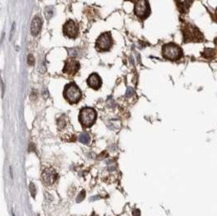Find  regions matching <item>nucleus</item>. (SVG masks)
I'll list each match as a JSON object with an SVG mask.
<instances>
[{"mask_svg":"<svg viewBox=\"0 0 217 216\" xmlns=\"http://www.w3.org/2000/svg\"><path fill=\"white\" fill-rule=\"evenodd\" d=\"M97 113H96L95 109L91 107H84L80 110L79 113V121L83 127H90L94 124Z\"/></svg>","mask_w":217,"mask_h":216,"instance_id":"obj_1","label":"nucleus"},{"mask_svg":"<svg viewBox=\"0 0 217 216\" xmlns=\"http://www.w3.org/2000/svg\"><path fill=\"white\" fill-rule=\"evenodd\" d=\"M162 54H163V57L165 59L175 61V60L181 58L182 50H181L179 46L174 44V43H168V44L164 45L163 48H162Z\"/></svg>","mask_w":217,"mask_h":216,"instance_id":"obj_2","label":"nucleus"},{"mask_svg":"<svg viewBox=\"0 0 217 216\" xmlns=\"http://www.w3.org/2000/svg\"><path fill=\"white\" fill-rule=\"evenodd\" d=\"M64 97L71 104L77 103L81 98V91L75 83H69L64 88Z\"/></svg>","mask_w":217,"mask_h":216,"instance_id":"obj_3","label":"nucleus"},{"mask_svg":"<svg viewBox=\"0 0 217 216\" xmlns=\"http://www.w3.org/2000/svg\"><path fill=\"white\" fill-rule=\"evenodd\" d=\"M113 44V39L109 32H104L96 40V48L98 51H108Z\"/></svg>","mask_w":217,"mask_h":216,"instance_id":"obj_4","label":"nucleus"},{"mask_svg":"<svg viewBox=\"0 0 217 216\" xmlns=\"http://www.w3.org/2000/svg\"><path fill=\"white\" fill-rule=\"evenodd\" d=\"M150 13V7L147 0H137L134 6V14L139 18L145 19Z\"/></svg>","mask_w":217,"mask_h":216,"instance_id":"obj_5","label":"nucleus"},{"mask_svg":"<svg viewBox=\"0 0 217 216\" xmlns=\"http://www.w3.org/2000/svg\"><path fill=\"white\" fill-rule=\"evenodd\" d=\"M183 36L185 41H202L203 36L200 31L195 27H188L183 30Z\"/></svg>","mask_w":217,"mask_h":216,"instance_id":"obj_6","label":"nucleus"},{"mask_svg":"<svg viewBox=\"0 0 217 216\" xmlns=\"http://www.w3.org/2000/svg\"><path fill=\"white\" fill-rule=\"evenodd\" d=\"M58 178V173L56 172L55 169L53 168H47L44 169L42 172V181L47 186L53 185L55 181Z\"/></svg>","mask_w":217,"mask_h":216,"instance_id":"obj_7","label":"nucleus"},{"mask_svg":"<svg viewBox=\"0 0 217 216\" xmlns=\"http://www.w3.org/2000/svg\"><path fill=\"white\" fill-rule=\"evenodd\" d=\"M63 33L66 35L67 37L74 39V38L77 37L78 34V25L73 20H68L63 25Z\"/></svg>","mask_w":217,"mask_h":216,"instance_id":"obj_8","label":"nucleus"},{"mask_svg":"<svg viewBox=\"0 0 217 216\" xmlns=\"http://www.w3.org/2000/svg\"><path fill=\"white\" fill-rule=\"evenodd\" d=\"M80 68V64L77 60L74 59H69L65 62V66L63 68V72L66 73V74L69 75H74L77 73V71Z\"/></svg>","mask_w":217,"mask_h":216,"instance_id":"obj_9","label":"nucleus"},{"mask_svg":"<svg viewBox=\"0 0 217 216\" xmlns=\"http://www.w3.org/2000/svg\"><path fill=\"white\" fill-rule=\"evenodd\" d=\"M87 84H88L89 87L91 88L97 90L101 87V84H102V81H101L100 76L97 74V73H93L88 77L87 79Z\"/></svg>","mask_w":217,"mask_h":216,"instance_id":"obj_10","label":"nucleus"},{"mask_svg":"<svg viewBox=\"0 0 217 216\" xmlns=\"http://www.w3.org/2000/svg\"><path fill=\"white\" fill-rule=\"evenodd\" d=\"M41 27H42V20L39 16H35L31 22V26H30V31H31V34L33 36H36V35L39 34Z\"/></svg>","mask_w":217,"mask_h":216,"instance_id":"obj_11","label":"nucleus"},{"mask_svg":"<svg viewBox=\"0 0 217 216\" xmlns=\"http://www.w3.org/2000/svg\"><path fill=\"white\" fill-rule=\"evenodd\" d=\"M214 55H215V51H214L212 48H206L202 52V56L207 59L212 58V57H214Z\"/></svg>","mask_w":217,"mask_h":216,"instance_id":"obj_12","label":"nucleus"},{"mask_svg":"<svg viewBox=\"0 0 217 216\" xmlns=\"http://www.w3.org/2000/svg\"><path fill=\"white\" fill-rule=\"evenodd\" d=\"M78 139H79V141H80L81 143H83V144H89L90 140H91L89 134H87V133H81V134L79 135Z\"/></svg>","mask_w":217,"mask_h":216,"instance_id":"obj_13","label":"nucleus"},{"mask_svg":"<svg viewBox=\"0 0 217 216\" xmlns=\"http://www.w3.org/2000/svg\"><path fill=\"white\" fill-rule=\"evenodd\" d=\"M44 14H45V17L46 19H50L52 16H53L54 14V9H53V7L52 6H47V7H45V9H44Z\"/></svg>","mask_w":217,"mask_h":216,"instance_id":"obj_14","label":"nucleus"},{"mask_svg":"<svg viewBox=\"0 0 217 216\" xmlns=\"http://www.w3.org/2000/svg\"><path fill=\"white\" fill-rule=\"evenodd\" d=\"M58 127H59V129H63L65 126H66V124H67V120L66 118H65V116H62V117H60V118L58 119Z\"/></svg>","mask_w":217,"mask_h":216,"instance_id":"obj_15","label":"nucleus"},{"mask_svg":"<svg viewBox=\"0 0 217 216\" xmlns=\"http://www.w3.org/2000/svg\"><path fill=\"white\" fill-rule=\"evenodd\" d=\"M27 60H28V64L29 65H34V62H35V59H34V57L32 54H29L28 55V58H27Z\"/></svg>","mask_w":217,"mask_h":216,"instance_id":"obj_16","label":"nucleus"},{"mask_svg":"<svg viewBox=\"0 0 217 216\" xmlns=\"http://www.w3.org/2000/svg\"><path fill=\"white\" fill-rule=\"evenodd\" d=\"M29 188H30V191H31V195L34 197V196H35V193H36V190H35V186H34L33 183H30Z\"/></svg>","mask_w":217,"mask_h":216,"instance_id":"obj_17","label":"nucleus"},{"mask_svg":"<svg viewBox=\"0 0 217 216\" xmlns=\"http://www.w3.org/2000/svg\"><path fill=\"white\" fill-rule=\"evenodd\" d=\"M85 197V191H82V192L80 193V195L77 197V202H80L83 200V198Z\"/></svg>","mask_w":217,"mask_h":216,"instance_id":"obj_18","label":"nucleus"},{"mask_svg":"<svg viewBox=\"0 0 217 216\" xmlns=\"http://www.w3.org/2000/svg\"><path fill=\"white\" fill-rule=\"evenodd\" d=\"M133 93H134L133 90L131 89V88H128V90H127V96H131V95H132Z\"/></svg>","mask_w":217,"mask_h":216,"instance_id":"obj_19","label":"nucleus"},{"mask_svg":"<svg viewBox=\"0 0 217 216\" xmlns=\"http://www.w3.org/2000/svg\"><path fill=\"white\" fill-rule=\"evenodd\" d=\"M133 216H140V211L138 209H135L133 211Z\"/></svg>","mask_w":217,"mask_h":216,"instance_id":"obj_20","label":"nucleus"},{"mask_svg":"<svg viewBox=\"0 0 217 216\" xmlns=\"http://www.w3.org/2000/svg\"><path fill=\"white\" fill-rule=\"evenodd\" d=\"M214 44L217 45V38H215V39H214Z\"/></svg>","mask_w":217,"mask_h":216,"instance_id":"obj_21","label":"nucleus"},{"mask_svg":"<svg viewBox=\"0 0 217 216\" xmlns=\"http://www.w3.org/2000/svg\"><path fill=\"white\" fill-rule=\"evenodd\" d=\"M128 1H131V2H136L137 0H128Z\"/></svg>","mask_w":217,"mask_h":216,"instance_id":"obj_22","label":"nucleus"},{"mask_svg":"<svg viewBox=\"0 0 217 216\" xmlns=\"http://www.w3.org/2000/svg\"><path fill=\"white\" fill-rule=\"evenodd\" d=\"M91 216H97V215H96V214H92Z\"/></svg>","mask_w":217,"mask_h":216,"instance_id":"obj_23","label":"nucleus"}]
</instances>
